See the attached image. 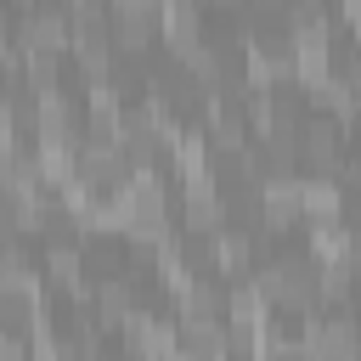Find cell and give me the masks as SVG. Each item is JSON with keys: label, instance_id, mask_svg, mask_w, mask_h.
Segmentation results:
<instances>
[{"label": "cell", "instance_id": "6da1fadb", "mask_svg": "<svg viewBox=\"0 0 361 361\" xmlns=\"http://www.w3.org/2000/svg\"><path fill=\"white\" fill-rule=\"evenodd\" d=\"M6 147H17V107L11 102H0V152Z\"/></svg>", "mask_w": 361, "mask_h": 361}]
</instances>
